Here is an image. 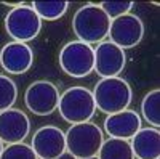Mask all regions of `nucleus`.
I'll return each mask as SVG.
<instances>
[{"mask_svg": "<svg viewBox=\"0 0 160 159\" xmlns=\"http://www.w3.org/2000/svg\"><path fill=\"white\" fill-rule=\"evenodd\" d=\"M111 19L96 3L80 7L72 19V28L77 39L83 44H101L109 34Z\"/></svg>", "mask_w": 160, "mask_h": 159, "instance_id": "1", "label": "nucleus"}, {"mask_svg": "<svg viewBox=\"0 0 160 159\" xmlns=\"http://www.w3.org/2000/svg\"><path fill=\"white\" fill-rule=\"evenodd\" d=\"M56 159H75V157H72V156H71V154H69L68 151H66V153H64L62 156H59V157H56Z\"/></svg>", "mask_w": 160, "mask_h": 159, "instance_id": "21", "label": "nucleus"}, {"mask_svg": "<svg viewBox=\"0 0 160 159\" xmlns=\"http://www.w3.org/2000/svg\"><path fill=\"white\" fill-rule=\"evenodd\" d=\"M58 111L61 117L69 124L90 122V119L96 113V104L91 90L87 87H69L59 95Z\"/></svg>", "mask_w": 160, "mask_h": 159, "instance_id": "4", "label": "nucleus"}, {"mask_svg": "<svg viewBox=\"0 0 160 159\" xmlns=\"http://www.w3.org/2000/svg\"><path fill=\"white\" fill-rule=\"evenodd\" d=\"M141 116L135 109H125L115 114H109L104 121V130L108 132V135H111V138H120L128 141L141 129Z\"/></svg>", "mask_w": 160, "mask_h": 159, "instance_id": "13", "label": "nucleus"}, {"mask_svg": "<svg viewBox=\"0 0 160 159\" xmlns=\"http://www.w3.org/2000/svg\"><path fill=\"white\" fill-rule=\"evenodd\" d=\"M101 10L108 15V18L112 21L118 16H123L127 13H130V10L133 8V2H112V0H108V2H101L99 3Z\"/></svg>", "mask_w": 160, "mask_h": 159, "instance_id": "20", "label": "nucleus"}, {"mask_svg": "<svg viewBox=\"0 0 160 159\" xmlns=\"http://www.w3.org/2000/svg\"><path fill=\"white\" fill-rule=\"evenodd\" d=\"M66 151L75 159L95 157L104 141L102 129L95 122L74 124L66 132Z\"/></svg>", "mask_w": 160, "mask_h": 159, "instance_id": "3", "label": "nucleus"}, {"mask_svg": "<svg viewBox=\"0 0 160 159\" xmlns=\"http://www.w3.org/2000/svg\"><path fill=\"white\" fill-rule=\"evenodd\" d=\"M59 66L71 77H87L91 71H95V50L88 44L72 40L61 48Z\"/></svg>", "mask_w": 160, "mask_h": 159, "instance_id": "6", "label": "nucleus"}, {"mask_svg": "<svg viewBox=\"0 0 160 159\" xmlns=\"http://www.w3.org/2000/svg\"><path fill=\"white\" fill-rule=\"evenodd\" d=\"M0 159H38L34 153V150L26 143H16V145H8L3 148Z\"/></svg>", "mask_w": 160, "mask_h": 159, "instance_id": "19", "label": "nucleus"}, {"mask_svg": "<svg viewBox=\"0 0 160 159\" xmlns=\"http://www.w3.org/2000/svg\"><path fill=\"white\" fill-rule=\"evenodd\" d=\"M5 29L15 42L28 44L38 35L42 29V19L31 5L19 3L5 16Z\"/></svg>", "mask_w": 160, "mask_h": 159, "instance_id": "5", "label": "nucleus"}, {"mask_svg": "<svg viewBox=\"0 0 160 159\" xmlns=\"http://www.w3.org/2000/svg\"><path fill=\"white\" fill-rule=\"evenodd\" d=\"M98 159H135V156L128 140L108 138L101 145Z\"/></svg>", "mask_w": 160, "mask_h": 159, "instance_id": "15", "label": "nucleus"}, {"mask_svg": "<svg viewBox=\"0 0 160 159\" xmlns=\"http://www.w3.org/2000/svg\"><path fill=\"white\" fill-rule=\"evenodd\" d=\"M34 51L28 44L8 42L0 50V66L10 74H24L32 68Z\"/></svg>", "mask_w": 160, "mask_h": 159, "instance_id": "12", "label": "nucleus"}, {"mask_svg": "<svg viewBox=\"0 0 160 159\" xmlns=\"http://www.w3.org/2000/svg\"><path fill=\"white\" fill-rule=\"evenodd\" d=\"M34 11L38 15L40 19L47 21H56L61 16H64V13L69 8V2L66 0H50V2H34L31 5Z\"/></svg>", "mask_w": 160, "mask_h": 159, "instance_id": "17", "label": "nucleus"}, {"mask_svg": "<svg viewBox=\"0 0 160 159\" xmlns=\"http://www.w3.org/2000/svg\"><path fill=\"white\" fill-rule=\"evenodd\" d=\"M133 156L138 159H160V132L154 127H141L130 140Z\"/></svg>", "mask_w": 160, "mask_h": 159, "instance_id": "14", "label": "nucleus"}, {"mask_svg": "<svg viewBox=\"0 0 160 159\" xmlns=\"http://www.w3.org/2000/svg\"><path fill=\"white\" fill-rule=\"evenodd\" d=\"M31 132V121L22 109L10 108L0 113V141L7 145L24 143Z\"/></svg>", "mask_w": 160, "mask_h": 159, "instance_id": "11", "label": "nucleus"}, {"mask_svg": "<svg viewBox=\"0 0 160 159\" xmlns=\"http://www.w3.org/2000/svg\"><path fill=\"white\" fill-rule=\"evenodd\" d=\"M2 151H3V143L0 141V154H2Z\"/></svg>", "mask_w": 160, "mask_h": 159, "instance_id": "22", "label": "nucleus"}, {"mask_svg": "<svg viewBox=\"0 0 160 159\" xmlns=\"http://www.w3.org/2000/svg\"><path fill=\"white\" fill-rule=\"evenodd\" d=\"M38 159H56L66 153V135L56 125H43L32 135V145Z\"/></svg>", "mask_w": 160, "mask_h": 159, "instance_id": "9", "label": "nucleus"}, {"mask_svg": "<svg viewBox=\"0 0 160 159\" xmlns=\"http://www.w3.org/2000/svg\"><path fill=\"white\" fill-rule=\"evenodd\" d=\"M18 98V87L13 79L0 74V113L13 108Z\"/></svg>", "mask_w": 160, "mask_h": 159, "instance_id": "18", "label": "nucleus"}, {"mask_svg": "<svg viewBox=\"0 0 160 159\" xmlns=\"http://www.w3.org/2000/svg\"><path fill=\"white\" fill-rule=\"evenodd\" d=\"M87 159H98V156H95V157H87Z\"/></svg>", "mask_w": 160, "mask_h": 159, "instance_id": "23", "label": "nucleus"}, {"mask_svg": "<svg viewBox=\"0 0 160 159\" xmlns=\"http://www.w3.org/2000/svg\"><path fill=\"white\" fill-rule=\"evenodd\" d=\"M95 98L96 109L104 114H115L128 109L133 100V92L130 84L122 77L101 79L91 92Z\"/></svg>", "mask_w": 160, "mask_h": 159, "instance_id": "2", "label": "nucleus"}, {"mask_svg": "<svg viewBox=\"0 0 160 159\" xmlns=\"http://www.w3.org/2000/svg\"><path fill=\"white\" fill-rule=\"evenodd\" d=\"M93 50H95V71L98 72V76H101V79L118 77V74L125 69V50L117 47L111 40L98 44Z\"/></svg>", "mask_w": 160, "mask_h": 159, "instance_id": "10", "label": "nucleus"}, {"mask_svg": "<svg viewBox=\"0 0 160 159\" xmlns=\"http://www.w3.org/2000/svg\"><path fill=\"white\" fill-rule=\"evenodd\" d=\"M141 113L142 117L148 121L154 129H158L160 125V90L154 88L149 93H146V97L141 101Z\"/></svg>", "mask_w": 160, "mask_h": 159, "instance_id": "16", "label": "nucleus"}, {"mask_svg": "<svg viewBox=\"0 0 160 159\" xmlns=\"http://www.w3.org/2000/svg\"><path fill=\"white\" fill-rule=\"evenodd\" d=\"M111 42L120 47L122 50L136 47L144 37V24L139 16L127 13L111 21L109 34Z\"/></svg>", "mask_w": 160, "mask_h": 159, "instance_id": "8", "label": "nucleus"}, {"mask_svg": "<svg viewBox=\"0 0 160 159\" xmlns=\"http://www.w3.org/2000/svg\"><path fill=\"white\" fill-rule=\"evenodd\" d=\"M59 90L48 81L32 82L24 93V104L35 116H50L58 109Z\"/></svg>", "mask_w": 160, "mask_h": 159, "instance_id": "7", "label": "nucleus"}]
</instances>
